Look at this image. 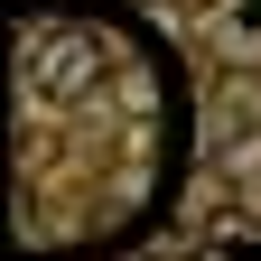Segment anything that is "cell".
<instances>
[{"label":"cell","instance_id":"cell-1","mask_svg":"<svg viewBox=\"0 0 261 261\" xmlns=\"http://www.w3.org/2000/svg\"><path fill=\"white\" fill-rule=\"evenodd\" d=\"M205 261H215V252H205Z\"/></svg>","mask_w":261,"mask_h":261}]
</instances>
